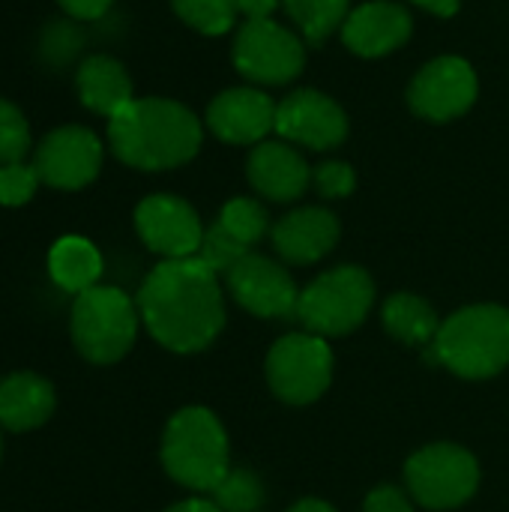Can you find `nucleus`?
I'll use <instances>...</instances> for the list:
<instances>
[{"instance_id":"obj_1","label":"nucleus","mask_w":509,"mask_h":512,"mask_svg":"<svg viewBox=\"0 0 509 512\" xmlns=\"http://www.w3.org/2000/svg\"><path fill=\"white\" fill-rule=\"evenodd\" d=\"M135 303L150 336L177 354L207 348L225 324L219 279L198 255L156 264Z\"/></svg>"},{"instance_id":"obj_2","label":"nucleus","mask_w":509,"mask_h":512,"mask_svg":"<svg viewBox=\"0 0 509 512\" xmlns=\"http://www.w3.org/2000/svg\"><path fill=\"white\" fill-rule=\"evenodd\" d=\"M108 141L120 162L141 171H165L198 153L201 123L180 102L135 99L108 120Z\"/></svg>"},{"instance_id":"obj_3","label":"nucleus","mask_w":509,"mask_h":512,"mask_svg":"<svg viewBox=\"0 0 509 512\" xmlns=\"http://www.w3.org/2000/svg\"><path fill=\"white\" fill-rule=\"evenodd\" d=\"M432 348L438 363L462 378L480 381L498 375L509 363V309L468 306L450 315Z\"/></svg>"},{"instance_id":"obj_4","label":"nucleus","mask_w":509,"mask_h":512,"mask_svg":"<svg viewBox=\"0 0 509 512\" xmlns=\"http://www.w3.org/2000/svg\"><path fill=\"white\" fill-rule=\"evenodd\" d=\"M162 465L171 480L195 492H213L228 468V438L207 408H183L171 417L162 438Z\"/></svg>"},{"instance_id":"obj_5","label":"nucleus","mask_w":509,"mask_h":512,"mask_svg":"<svg viewBox=\"0 0 509 512\" xmlns=\"http://www.w3.org/2000/svg\"><path fill=\"white\" fill-rule=\"evenodd\" d=\"M138 303L120 288L96 285L72 303V342L78 354L96 366H111L129 354L138 336Z\"/></svg>"},{"instance_id":"obj_6","label":"nucleus","mask_w":509,"mask_h":512,"mask_svg":"<svg viewBox=\"0 0 509 512\" xmlns=\"http://www.w3.org/2000/svg\"><path fill=\"white\" fill-rule=\"evenodd\" d=\"M375 303V285L360 267H336L318 276L297 300V318L312 336H345L363 324Z\"/></svg>"},{"instance_id":"obj_7","label":"nucleus","mask_w":509,"mask_h":512,"mask_svg":"<svg viewBox=\"0 0 509 512\" xmlns=\"http://www.w3.org/2000/svg\"><path fill=\"white\" fill-rule=\"evenodd\" d=\"M411 495L429 510L462 507L480 486L477 459L456 444H432L414 453L405 465Z\"/></svg>"},{"instance_id":"obj_8","label":"nucleus","mask_w":509,"mask_h":512,"mask_svg":"<svg viewBox=\"0 0 509 512\" xmlns=\"http://www.w3.org/2000/svg\"><path fill=\"white\" fill-rule=\"evenodd\" d=\"M267 381L288 405H309L321 399L333 381V351L321 336L291 333L267 354Z\"/></svg>"},{"instance_id":"obj_9","label":"nucleus","mask_w":509,"mask_h":512,"mask_svg":"<svg viewBox=\"0 0 509 512\" xmlns=\"http://www.w3.org/2000/svg\"><path fill=\"white\" fill-rule=\"evenodd\" d=\"M306 51L300 39L270 18H249L234 39V66L261 84H288L300 75Z\"/></svg>"},{"instance_id":"obj_10","label":"nucleus","mask_w":509,"mask_h":512,"mask_svg":"<svg viewBox=\"0 0 509 512\" xmlns=\"http://www.w3.org/2000/svg\"><path fill=\"white\" fill-rule=\"evenodd\" d=\"M33 168L51 189H84L102 168V141L84 126H60L42 138Z\"/></svg>"},{"instance_id":"obj_11","label":"nucleus","mask_w":509,"mask_h":512,"mask_svg":"<svg viewBox=\"0 0 509 512\" xmlns=\"http://www.w3.org/2000/svg\"><path fill=\"white\" fill-rule=\"evenodd\" d=\"M135 228L144 246L165 261L192 258L201 252L204 228L198 213L174 195H150L135 210Z\"/></svg>"},{"instance_id":"obj_12","label":"nucleus","mask_w":509,"mask_h":512,"mask_svg":"<svg viewBox=\"0 0 509 512\" xmlns=\"http://www.w3.org/2000/svg\"><path fill=\"white\" fill-rule=\"evenodd\" d=\"M477 99V75L471 63L462 57H438L429 66L420 69L408 90L411 108L432 120V123H447L459 114H465Z\"/></svg>"},{"instance_id":"obj_13","label":"nucleus","mask_w":509,"mask_h":512,"mask_svg":"<svg viewBox=\"0 0 509 512\" xmlns=\"http://www.w3.org/2000/svg\"><path fill=\"white\" fill-rule=\"evenodd\" d=\"M228 291L234 300L258 318H291L297 315L300 291L294 279L270 258L249 252L228 273Z\"/></svg>"},{"instance_id":"obj_14","label":"nucleus","mask_w":509,"mask_h":512,"mask_svg":"<svg viewBox=\"0 0 509 512\" xmlns=\"http://www.w3.org/2000/svg\"><path fill=\"white\" fill-rule=\"evenodd\" d=\"M276 132L312 150H330L345 141V111L318 90H297L276 105Z\"/></svg>"},{"instance_id":"obj_15","label":"nucleus","mask_w":509,"mask_h":512,"mask_svg":"<svg viewBox=\"0 0 509 512\" xmlns=\"http://www.w3.org/2000/svg\"><path fill=\"white\" fill-rule=\"evenodd\" d=\"M207 126L228 144H255L276 129V105L267 93L234 87L219 93L207 108Z\"/></svg>"},{"instance_id":"obj_16","label":"nucleus","mask_w":509,"mask_h":512,"mask_svg":"<svg viewBox=\"0 0 509 512\" xmlns=\"http://www.w3.org/2000/svg\"><path fill=\"white\" fill-rule=\"evenodd\" d=\"M411 36V15L399 3L375 0L354 9L342 24L345 45L360 57H381L396 51Z\"/></svg>"},{"instance_id":"obj_17","label":"nucleus","mask_w":509,"mask_h":512,"mask_svg":"<svg viewBox=\"0 0 509 512\" xmlns=\"http://www.w3.org/2000/svg\"><path fill=\"white\" fill-rule=\"evenodd\" d=\"M339 240V219L324 207H303L279 219L273 228V246L288 264H315Z\"/></svg>"},{"instance_id":"obj_18","label":"nucleus","mask_w":509,"mask_h":512,"mask_svg":"<svg viewBox=\"0 0 509 512\" xmlns=\"http://www.w3.org/2000/svg\"><path fill=\"white\" fill-rule=\"evenodd\" d=\"M246 171L249 183L270 201H294L312 183L306 159L282 141H261L252 150Z\"/></svg>"},{"instance_id":"obj_19","label":"nucleus","mask_w":509,"mask_h":512,"mask_svg":"<svg viewBox=\"0 0 509 512\" xmlns=\"http://www.w3.org/2000/svg\"><path fill=\"white\" fill-rule=\"evenodd\" d=\"M57 405L54 387L36 372H15L0 381V426L30 432L51 420Z\"/></svg>"},{"instance_id":"obj_20","label":"nucleus","mask_w":509,"mask_h":512,"mask_svg":"<svg viewBox=\"0 0 509 512\" xmlns=\"http://www.w3.org/2000/svg\"><path fill=\"white\" fill-rule=\"evenodd\" d=\"M75 87H78V99L90 111H96L108 120L114 114H120L129 102H135L132 78L126 75L123 63H117L114 57H105V54H93L78 66Z\"/></svg>"},{"instance_id":"obj_21","label":"nucleus","mask_w":509,"mask_h":512,"mask_svg":"<svg viewBox=\"0 0 509 512\" xmlns=\"http://www.w3.org/2000/svg\"><path fill=\"white\" fill-rule=\"evenodd\" d=\"M48 273L54 279L57 288L69 291V294H84L90 288L99 285L102 276V255L99 249L84 240V237H60L51 252H48Z\"/></svg>"},{"instance_id":"obj_22","label":"nucleus","mask_w":509,"mask_h":512,"mask_svg":"<svg viewBox=\"0 0 509 512\" xmlns=\"http://www.w3.org/2000/svg\"><path fill=\"white\" fill-rule=\"evenodd\" d=\"M384 327L393 339L405 342V345H420L429 348L441 330V321L435 315V309L414 294H393L381 312Z\"/></svg>"},{"instance_id":"obj_23","label":"nucleus","mask_w":509,"mask_h":512,"mask_svg":"<svg viewBox=\"0 0 509 512\" xmlns=\"http://www.w3.org/2000/svg\"><path fill=\"white\" fill-rule=\"evenodd\" d=\"M303 36L321 45L348 18V0H282Z\"/></svg>"},{"instance_id":"obj_24","label":"nucleus","mask_w":509,"mask_h":512,"mask_svg":"<svg viewBox=\"0 0 509 512\" xmlns=\"http://www.w3.org/2000/svg\"><path fill=\"white\" fill-rule=\"evenodd\" d=\"M174 12L204 36H219L237 21V0H171Z\"/></svg>"},{"instance_id":"obj_25","label":"nucleus","mask_w":509,"mask_h":512,"mask_svg":"<svg viewBox=\"0 0 509 512\" xmlns=\"http://www.w3.org/2000/svg\"><path fill=\"white\" fill-rule=\"evenodd\" d=\"M219 225L234 240H240L243 246L252 249L267 234V210L258 201H252V198H234V201H228L222 207Z\"/></svg>"},{"instance_id":"obj_26","label":"nucleus","mask_w":509,"mask_h":512,"mask_svg":"<svg viewBox=\"0 0 509 512\" xmlns=\"http://www.w3.org/2000/svg\"><path fill=\"white\" fill-rule=\"evenodd\" d=\"M210 495L222 512H258L264 504V486L249 471H228Z\"/></svg>"},{"instance_id":"obj_27","label":"nucleus","mask_w":509,"mask_h":512,"mask_svg":"<svg viewBox=\"0 0 509 512\" xmlns=\"http://www.w3.org/2000/svg\"><path fill=\"white\" fill-rule=\"evenodd\" d=\"M30 150V126L18 105L0 99V165L24 162Z\"/></svg>"},{"instance_id":"obj_28","label":"nucleus","mask_w":509,"mask_h":512,"mask_svg":"<svg viewBox=\"0 0 509 512\" xmlns=\"http://www.w3.org/2000/svg\"><path fill=\"white\" fill-rule=\"evenodd\" d=\"M249 255V246H243L240 240H234L219 222L204 231V243H201V252L198 258L219 276V273H228L237 261H243Z\"/></svg>"},{"instance_id":"obj_29","label":"nucleus","mask_w":509,"mask_h":512,"mask_svg":"<svg viewBox=\"0 0 509 512\" xmlns=\"http://www.w3.org/2000/svg\"><path fill=\"white\" fill-rule=\"evenodd\" d=\"M39 174L33 165H0V204L3 207H21L27 204L39 189Z\"/></svg>"},{"instance_id":"obj_30","label":"nucleus","mask_w":509,"mask_h":512,"mask_svg":"<svg viewBox=\"0 0 509 512\" xmlns=\"http://www.w3.org/2000/svg\"><path fill=\"white\" fill-rule=\"evenodd\" d=\"M312 180H315V186H318V192L324 198H345V195L354 192V183H357L354 168L345 165V162H324L312 174Z\"/></svg>"},{"instance_id":"obj_31","label":"nucleus","mask_w":509,"mask_h":512,"mask_svg":"<svg viewBox=\"0 0 509 512\" xmlns=\"http://www.w3.org/2000/svg\"><path fill=\"white\" fill-rule=\"evenodd\" d=\"M363 512H414L411 510V501L402 489L396 486H381L375 489L366 504H363Z\"/></svg>"},{"instance_id":"obj_32","label":"nucleus","mask_w":509,"mask_h":512,"mask_svg":"<svg viewBox=\"0 0 509 512\" xmlns=\"http://www.w3.org/2000/svg\"><path fill=\"white\" fill-rule=\"evenodd\" d=\"M72 18H81V21H93V18H102L114 0H57Z\"/></svg>"},{"instance_id":"obj_33","label":"nucleus","mask_w":509,"mask_h":512,"mask_svg":"<svg viewBox=\"0 0 509 512\" xmlns=\"http://www.w3.org/2000/svg\"><path fill=\"white\" fill-rule=\"evenodd\" d=\"M279 6V0H237V9L246 18H270V12Z\"/></svg>"},{"instance_id":"obj_34","label":"nucleus","mask_w":509,"mask_h":512,"mask_svg":"<svg viewBox=\"0 0 509 512\" xmlns=\"http://www.w3.org/2000/svg\"><path fill=\"white\" fill-rule=\"evenodd\" d=\"M165 512H222L216 507V501H207V498H189V501H180L174 504L171 510Z\"/></svg>"},{"instance_id":"obj_35","label":"nucleus","mask_w":509,"mask_h":512,"mask_svg":"<svg viewBox=\"0 0 509 512\" xmlns=\"http://www.w3.org/2000/svg\"><path fill=\"white\" fill-rule=\"evenodd\" d=\"M417 6H423V9H429V12H435V15H453L456 9H459V3L462 0H414Z\"/></svg>"},{"instance_id":"obj_36","label":"nucleus","mask_w":509,"mask_h":512,"mask_svg":"<svg viewBox=\"0 0 509 512\" xmlns=\"http://www.w3.org/2000/svg\"><path fill=\"white\" fill-rule=\"evenodd\" d=\"M288 512H336L330 504H324V501H315V498H309V501H300L297 507H291Z\"/></svg>"},{"instance_id":"obj_37","label":"nucleus","mask_w":509,"mask_h":512,"mask_svg":"<svg viewBox=\"0 0 509 512\" xmlns=\"http://www.w3.org/2000/svg\"><path fill=\"white\" fill-rule=\"evenodd\" d=\"M0 456H3V444H0Z\"/></svg>"}]
</instances>
